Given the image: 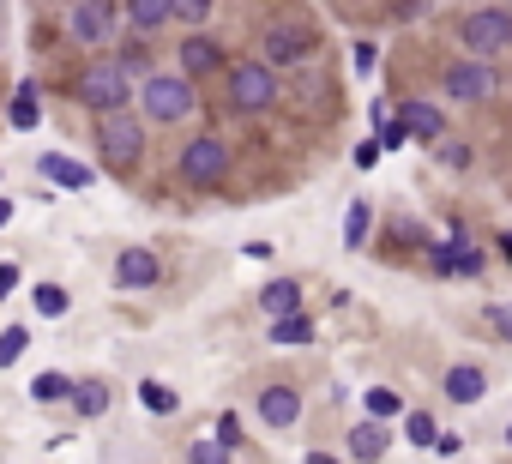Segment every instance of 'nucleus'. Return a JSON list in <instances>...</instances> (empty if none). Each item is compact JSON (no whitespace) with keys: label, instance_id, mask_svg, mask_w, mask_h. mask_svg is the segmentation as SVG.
<instances>
[{"label":"nucleus","instance_id":"0eeeda50","mask_svg":"<svg viewBox=\"0 0 512 464\" xmlns=\"http://www.w3.org/2000/svg\"><path fill=\"white\" fill-rule=\"evenodd\" d=\"M440 91H446L452 103H470V109H476V103H488V97L500 91V79H494V67H488L482 55H458V61L440 73Z\"/></svg>","mask_w":512,"mask_h":464},{"label":"nucleus","instance_id":"7c9ffc66","mask_svg":"<svg viewBox=\"0 0 512 464\" xmlns=\"http://www.w3.org/2000/svg\"><path fill=\"white\" fill-rule=\"evenodd\" d=\"M121 61H127V73H133V79H145V73H151V49H145L139 37H133V43H121Z\"/></svg>","mask_w":512,"mask_h":464},{"label":"nucleus","instance_id":"dca6fc26","mask_svg":"<svg viewBox=\"0 0 512 464\" xmlns=\"http://www.w3.org/2000/svg\"><path fill=\"white\" fill-rule=\"evenodd\" d=\"M266 338H272V344H290V350H302V344H320V320H314L308 308H290V314H272Z\"/></svg>","mask_w":512,"mask_h":464},{"label":"nucleus","instance_id":"b1692460","mask_svg":"<svg viewBox=\"0 0 512 464\" xmlns=\"http://www.w3.org/2000/svg\"><path fill=\"white\" fill-rule=\"evenodd\" d=\"M67 392H73V374H61V368H49V374L31 380V398H37V404H61Z\"/></svg>","mask_w":512,"mask_h":464},{"label":"nucleus","instance_id":"c85d7f7f","mask_svg":"<svg viewBox=\"0 0 512 464\" xmlns=\"http://www.w3.org/2000/svg\"><path fill=\"white\" fill-rule=\"evenodd\" d=\"M362 404H368V416H404V398H398L392 386H374Z\"/></svg>","mask_w":512,"mask_h":464},{"label":"nucleus","instance_id":"a211bd4d","mask_svg":"<svg viewBox=\"0 0 512 464\" xmlns=\"http://www.w3.org/2000/svg\"><path fill=\"white\" fill-rule=\"evenodd\" d=\"M440 386H446V398H452V404H482V398H488V374H482L476 362H452Z\"/></svg>","mask_w":512,"mask_h":464},{"label":"nucleus","instance_id":"7ed1b4c3","mask_svg":"<svg viewBox=\"0 0 512 464\" xmlns=\"http://www.w3.org/2000/svg\"><path fill=\"white\" fill-rule=\"evenodd\" d=\"M133 91H139V79L127 73V61H121V55H103V61L79 67V79H73V97H79L91 115L127 109V97H133Z\"/></svg>","mask_w":512,"mask_h":464},{"label":"nucleus","instance_id":"9d476101","mask_svg":"<svg viewBox=\"0 0 512 464\" xmlns=\"http://www.w3.org/2000/svg\"><path fill=\"white\" fill-rule=\"evenodd\" d=\"M434 272L440 278H482V248L470 242V229H452V236L434 248Z\"/></svg>","mask_w":512,"mask_h":464},{"label":"nucleus","instance_id":"6ab92c4d","mask_svg":"<svg viewBox=\"0 0 512 464\" xmlns=\"http://www.w3.org/2000/svg\"><path fill=\"white\" fill-rule=\"evenodd\" d=\"M344 452H350V458H386V452H392L386 416H368V422H356V428H350V440H344Z\"/></svg>","mask_w":512,"mask_h":464},{"label":"nucleus","instance_id":"2f4dec72","mask_svg":"<svg viewBox=\"0 0 512 464\" xmlns=\"http://www.w3.org/2000/svg\"><path fill=\"white\" fill-rule=\"evenodd\" d=\"M434 151H440V163H446V169H470V163H476V151H470V145H458V139H440Z\"/></svg>","mask_w":512,"mask_h":464},{"label":"nucleus","instance_id":"4be33fe9","mask_svg":"<svg viewBox=\"0 0 512 464\" xmlns=\"http://www.w3.org/2000/svg\"><path fill=\"white\" fill-rule=\"evenodd\" d=\"M260 308H266V320H272V314L302 308V284H296V278H272V284L260 290Z\"/></svg>","mask_w":512,"mask_h":464},{"label":"nucleus","instance_id":"a878e982","mask_svg":"<svg viewBox=\"0 0 512 464\" xmlns=\"http://www.w3.org/2000/svg\"><path fill=\"white\" fill-rule=\"evenodd\" d=\"M211 19V0H169V25H205Z\"/></svg>","mask_w":512,"mask_h":464},{"label":"nucleus","instance_id":"c756f323","mask_svg":"<svg viewBox=\"0 0 512 464\" xmlns=\"http://www.w3.org/2000/svg\"><path fill=\"white\" fill-rule=\"evenodd\" d=\"M25 344H31L25 326H7V332H0V368H13V362L25 356Z\"/></svg>","mask_w":512,"mask_h":464},{"label":"nucleus","instance_id":"cd10ccee","mask_svg":"<svg viewBox=\"0 0 512 464\" xmlns=\"http://www.w3.org/2000/svg\"><path fill=\"white\" fill-rule=\"evenodd\" d=\"M139 404H145L151 416H175V392H169L163 380H145V386H139Z\"/></svg>","mask_w":512,"mask_h":464},{"label":"nucleus","instance_id":"e433bc0d","mask_svg":"<svg viewBox=\"0 0 512 464\" xmlns=\"http://www.w3.org/2000/svg\"><path fill=\"white\" fill-rule=\"evenodd\" d=\"M488 326H494V332L512 344V302H494V308H488Z\"/></svg>","mask_w":512,"mask_h":464},{"label":"nucleus","instance_id":"39448f33","mask_svg":"<svg viewBox=\"0 0 512 464\" xmlns=\"http://www.w3.org/2000/svg\"><path fill=\"white\" fill-rule=\"evenodd\" d=\"M97 157H103V169L133 175V169L145 163V121H139L133 109H109V115H97Z\"/></svg>","mask_w":512,"mask_h":464},{"label":"nucleus","instance_id":"a19ab883","mask_svg":"<svg viewBox=\"0 0 512 464\" xmlns=\"http://www.w3.org/2000/svg\"><path fill=\"white\" fill-rule=\"evenodd\" d=\"M500 260H512V229H506V236H500Z\"/></svg>","mask_w":512,"mask_h":464},{"label":"nucleus","instance_id":"aec40b11","mask_svg":"<svg viewBox=\"0 0 512 464\" xmlns=\"http://www.w3.org/2000/svg\"><path fill=\"white\" fill-rule=\"evenodd\" d=\"M7 121H13V133H31V127L43 121V91H37V79H25V85L13 91V103H7Z\"/></svg>","mask_w":512,"mask_h":464},{"label":"nucleus","instance_id":"f3484780","mask_svg":"<svg viewBox=\"0 0 512 464\" xmlns=\"http://www.w3.org/2000/svg\"><path fill=\"white\" fill-rule=\"evenodd\" d=\"M67 404H73V416H79V422H97V416H109V404H115V392H109V380H97V374H85V380H73V392H67Z\"/></svg>","mask_w":512,"mask_h":464},{"label":"nucleus","instance_id":"79ce46f5","mask_svg":"<svg viewBox=\"0 0 512 464\" xmlns=\"http://www.w3.org/2000/svg\"><path fill=\"white\" fill-rule=\"evenodd\" d=\"M506 446H512V422H506Z\"/></svg>","mask_w":512,"mask_h":464},{"label":"nucleus","instance_id":"ddd939ff","mask_svg":"<svg viewBox=\"0 0 512 464\" xmlns=\"http://www.w3.org/2000/svg\"><path fill=\"white\" fill-rule=\"evenodd\" d=\"M253 410H260L266 428H296L302 422V392L290 380H272V386H260V404H253Z\"/></svg>","mask_w":512,"mask_h":464},{"label":"nucleus","instance_id":"f257e3e1","mask_svg":"<svg viewBox=\"0 0 512 464\" xmlns=\"http://www.w3.org/2000/svg\"><path fill=\"white\" fill-rule=\"evenodd\" d=\"M139 103H145V121L151 127H181L199 109V79H187L181 67L175 73H145L139 79Z\"/></svg>","mask_w":512,"mask_h":464},{"label":"nucleus","instance_id":"72a5a7b5","mask_svg":"<svg viewBox=\"0 0 512 464\" xmlns=\"http://www.w3.org/2000/svg\"><path fill=\"white\" fill-rule=\"evenodd\" d=\"M350 67H356V73L368 79V73L380 67V43H356V55H350Z\"/></svg>","mask_w":512,"mask_h":464},{"label":"nucleus","instance_id":"20e7f679","mask_svg":"<svg viewBox=\"0 0 512 464\" xmlns=\"http://www.w3.org/2000/svg\"><path fill=\"white\" fill-rule=\"evenodd\" d=\"M229 169H235V151H229L223 133H193V139L181 145V157H175V175H181L193 193H217V187L229 181Z\"/></svg>","mask_w":512,"mask_h":464},{"label":"nucleus","instance_id":"412c9836","mask_svg":"<svg viewBox=\"0 0 512 464\" xmlns=\"http://www.w3.org/2000/svg\"><path fill=\"white\" fill-rule=\"evenodd\" d=\"M368 236H374V205L368 199H350V211H344V254H362Z\"/></svg>","mask_w":512,"mask_h":464},{"label":"nucleus","instance_id":"2eb2a0df","mask_svg":"<svg viewBox=\"0 0 512 464\" xmlns=\"http://www.w3.org/2000/svg\"><path fill=\"white\" fill-rule=\"evenodd\" d=\"M37 175L43 181H55V187H67V193H85L97 175H91V163H79V157H61V151H43L37 157Z\"/></svg>","mask_w":512,"mask_h":464},{"label":"nucleus","instance_id":"4468645a","mask_svg":"<svg viewBox=\"0 0 512 464\" xmlns=\"http://www.w3.org/2000/svg\"><path fill=\"white\" fill-rule=\"evenodd\" d=\"M115 284L121 290H151V284H163V260L151 248H121L115 254Z\"/></svg>","mask_w":512,"mask_h":464},{"label":"nucleus","instance_id":"f03ea898","mask_svg":"<svg viewBox=\"0 0 512 464\" xmlns=\"http://www.w3.org/2000/svg\"><path fill=\"white\" fill-rule=\"evenodd\" d=\"M223 97H229V109H241V115H266V109H278V97H284V79H278V67L260 55V61H229L223 67Z\"/></svg>","mask_w":512,"mask_h":464},{"label":"nucleus","instance_id":"ea45409f","mask_svg":"<svg viewBox=\"0 0 512 464\" xmlns=\"http://www.w3.org/2000/svg\"><path fill=\"white\" fill-rule=\"evenodd\" d=\"M13 223V199H0V229H7Z\"/></svg>","mask_w":512,"mask_h":464},{"label":"nucleus","instance_id":"6e6552de","mask_svg":"<svg viewBox=\"0 0 512 464\" xmlns=\"http://www.w3.org/2000/svg\"><path fill=\"white\" fill-rule=\"evenodd\" d=\"M115 25H121L115 0H73V13H67V37H73V43H85V49L115 43Z\"/></svg>","mask_w":512,"mask_h":464},{"label":"nucleus","instance_id":"9b49d317","mask_svg":"<svg viewBox=\"0 0 512 464\" xmlns=\"http://www.w3.org/2000/svg\"><path fill=\"white\" fill-rule=\"evenodd\" d=\"M175 67H181L187 79H211V73H223V67H229V55H223V43H217V37L193 31V37H181V49H175Z\"/></svg>","mask_w":512,"mask_h":464},{"label":"nucleus","instance_id":"393cba45","mask_svg":"<svg viewBox=\"0 0 512 464\" xmlns=\"http://www.w3.org/2000/svg\"><path fill=\"white\" fill-rule=\"evenodd\" d=\"M434 434H440V422L428 410H404V440L410 446H434Z\"/></svg>","mask_w":512,"mask_h":464},{"label":"nucleus","instance_id":"473e14b6","mask_svg":"<svg viewBox=\"0 0 512 464\" xmlns=\"http://www.w3.org/2000/svg\"><path fill=\"white\" fill-rule=\"evenodd\" d=\"M187 458H193V464H223V458H229V446H223V440L211 434V440H199V446H193Z\"/></svg>","mask_w":512,"mask_h":464},{"label":"nucleus","instance_id":"f704fd0d","mask_svg":"<svg viewBox=\"0 0 512 464\" xmlns=\"http://www.w3.org/2000/svg\"><path fill=\"white\" fill-rule=\"evenodd\" d=\"M217 440H223L229 452L241 446V416H235V410H223V416H217Z\"/></svg>","mask_w":512,"mask_h":464},{"label":"nucleus","instance_id":"bb28decb","mask_svg":"<svg viewBox=\"0 0 512 464\" xmlns=\"http://www.w3.org/2000/svg\"><path fill=\"white\" fill-rule=\"evenodd\" d=\"M31 302H37V314H43V320H61V314H67V308H73V302H67V290H61V284H37V296H31Z\"/></svg>","mask_w":512,"mask_h":464},{"label":"nucleus","instance_id":"58836bf2","mask_svg":"<svg viewBox=\"0 0 512 464\" xmlns=\"http://www.w3.org/2000/svg\"><path fill=\"white\" fill-rule=\"evenodd\" d=\"M19 278H25V272H19V266H13V260H0V302H7V296H13V290H19Z\"/></svg>","mask_w":512,"mask_h":464},{"label":"nucleus","instance_id":"4c0bfd02","mask_svg":"<svg viewBox=\"0 0 512 464\" xmlns=\"http://www.w3.org/2000/svg\"><path fill=\"white\" fill-rule=\"evenodd\" d=\"M428 452H440V458H458V452H464V440H458V434H452V428H440V434H434V446H428Z\"/></svg>","mask_w":512,"mask_h":464},{"label":"nucleus","instance_id":"c9c22d12","mask_svg":"<svg viewBox=\"0 0 512 464\" xmlns=\"http://www.w3.org/2000/svg\"><path fill=\"white\" fill-rule=\"evenodd\" d=\"M380 151H386V145H380V139H362V145H356V157H350V163H356V169H362V175H368V169H374V163H380Z\"/></svg>","mask_w":512,"mask_h":464},{"label":"nucleus","instance_id":"f8f14e48","mask_svg":"<svg viewBox=\"0 0 512 464\" xmlns=\"http://www.w3.org/2000/svg\"><path fill=\"white\" fill-rule=\"evenodd\" d=\"M398 127H404L416 145H440V139H446V109H440L434 97H410V103H398Z\"/></svg>","mask_w":512,"mask_h":464},{"label":"nucleus","instance_id":"423d86ee","mask_svg":"<svg viewBox=\"0 0 512 464\" xmlns=\"http://www.w3.org/2000/svg\"><path fill=\"white\" fill-rule=\"evenodd\" d=\"M458 43H464V55H482V61L506 55L512 49V7H476V13H464L458 19Z\"/></svg>","mask_w":512,"mask_h":464},{"label":"nucleus","instance_id":"5701e85b","mask_svg":"<svg viewBox=\"0 0 512 464\" xmlns=\"http://www.w3.org/2000/svg\"><path fill=\"white\" fill-rule=\"evenodd\" d=\"M127 25L133 31H163L169 25V0H127Z\"/></svg>","mask_w":512,"mask_h":464},{"label":"nucleus","instance_id":"1a4fd4ad","mask_svg":"<svg viewBox=\"0 0 512 464\" xmlns=\"http://www.w3.org/2000/svg\"><path fill=\"white\" fill-rule=\"evenodd\" d=\"M320 49V31L314 25H272L266 37H260V55L272 61V67H296V61H308Z\"/></svg>","mask_w":512,"mask_h":464}]
</instances>
